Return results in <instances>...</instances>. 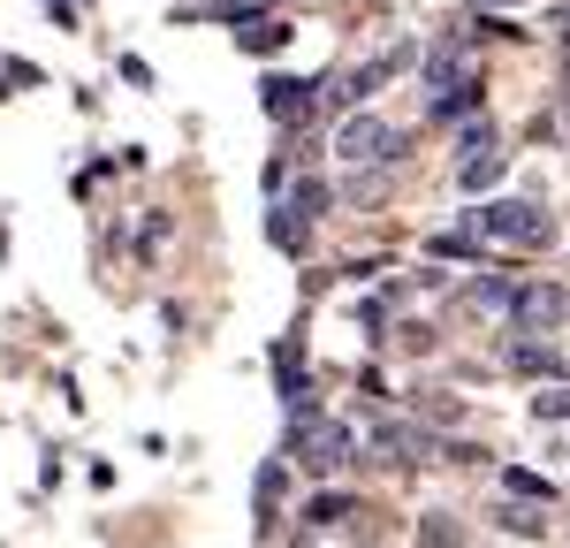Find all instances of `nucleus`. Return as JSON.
<instances>
[{"label": "nucleus", "mask_w": 570, "mask_h": 548, "mask_svg": "<svg viewBox=\"0 0 570 548\" xmlns=\"http://www.w3.org/2000/svg\"><path fill=\"white\" fill-rule=\"evenodd\" d=\"M282 214H289V222H297V214H305V222H312V214H327V183L305 176L297 190H289V206H282Z\"/></svg>", "instance_id": "obj_9"}, {"label": "nucleus", "mask_w": 570, "mask_h": 548, "mask_svg": "<svg viewBox=\"0 0 570 548\" xmlns=\"http://www.w3.org/2000/svg\"><path fill=\"white\" fill-rule=\"evenodd\" d=\"M510 365H518V373H556V351H540V343H518V351H510Z\"/></svg>", "instance_id": "obj_13"}, {"label": "nucleus", "mask_w": 570, "mask_h": 548, "mask_svg": "<svg viewBox=\"0 0 570 548\" xmlns=\"http://www.w3.org/2000/svg\"><path fill=\"white\" fill-rule=\"evenodd\" d=\"M532 411H540V419H563V427H570V381H563V389H540V397H532Z\"/></svg>", "instance_id": "obj_15"}, {"label": "nucleus", "mask_w": 570, "mask_h": 548, "mask_svg": "<svg viewBox=\"0 0 570 548\" xmlns=\"http://www.w3.org/2000/svg\"><path fill=\"white\" fill-rule=\"evenodd\" d=\"M335 160H351V168H365V160H395V130L381 123V115H351V123L335 130Z\"/></svg>", "instance_id": "obj_3"}, {"label": "nucleus", "mask_w": 570, "mask_h": 548, "mask_svg": "<svg viewBox=\"0 0 570 548\" xmlns=\"http://www.w3.org/2000/svg\"><path fill=\"white\" fill-rule=\"evenodd\" d=\"M403 61H411V46H395V53H381V61H357L351 77H343V91H335V99H343V107H357V99H365L373 85H389Z\"/></svg>", "instance_id": "obj_6"}, {"label": "nucleus", "mask_w": 570, "mask_h": 548, "mask_svg": "<svg viewBox=\"0 0 570 548\" xmlns=\"http://www.w3.org/2000/svg\"><path fill=\"white\" fill-rule=\"evenodd\" d=\"M494 176H502V153H494V145H480V153L464 160V190H487Z\"/></svg>", "instance_id": "obj_11"}, {"label": "nucleus", "mask_w": 570, "mask_h": 548, "mask_svg": "<svg viewBox=\"0 0 570 548\" xmlns=\"http://www.w3.org/2000/svg\"><path fill=\"white\" fill-rule=\"evenodd\" d=\"M480 222V236H502V244H525V252H540V244H556V222L540 214V206H525V198H502V206H487V214H472Z\"/></svg>", "instance_id": "obj_1"}, {"label": "nucleus", "mask_w": 570, "mask_h": 548, "mask_svg": "<svg viewBox=\"0 0 570 548\" xmlns=\"http://www.w3.org/2000/svg\"><path fill=\"white\" fill-rule=\"evenodd\" d=\"M464 85H480V77H472V53H464V39H441L434 53H426V91H434V99H456Z\"/></svg>", "instance_id": "obj_5"}, {"label": "nucleus", "mask_w": 570, "mask_h": 548, "mask_svg": "<svg viewBox=\"0 0 570 548\" xmlns=\"http://www.w3.org/2000/svg\"><path fill=\"white\" fill-rule=\"evenodd\" d=\"M266 115H282V123L312 115V85H289V77H274V85H266Z\"/></svg>", "instance_id": "obj_8"}, {"label": "nucleus", "mask_w": 570, "mask_h": 548, "mask_svg": "<svg viewBox=\"0 0 570 548\" xmlns=\"http://www.w3.org/2000/svg\"><path fill=\"white\" fill-rule=\"evenodd\" d=\"M510 496H532V502H548V480H532V472H510Z\"/></svg>", "instance_id": "obj_19"}, {"label": "nucleus", "mask_w": 570, "mask_h": 548, "mask_svg": "<svg viewBox=\"0 0 570 548\" xmlns=\"http://www.w3.org/2000/svg\"><path fill=\"white\" fill-rule=\"evenodd\" d=\"M305 518H312V526H335V518H351V496H320Z\"/></svg>", "instance_id": "obj_17"}, {"label": "nucleus", "mask_w": 570, "mask_h": 548, "mask_svg": "<svg viewBox=\"0 0 570 548\" xmlns=\"http://www.w3.org/2000/svg\"><path fill=\"white\" fill-rule=\"evenodd\" d=\"M373 442H381L395 464H419V457H434V442H426V434H411V427H395V419H381V427H373Z\"/></svg>", "instance_id": "obj_7"}, {"label": "nucleus", "mask_w": 570, "mask_h": 548, "mask_svg": "<svg viewBox=\"0 0 570 548\" xmlns=\"http://www.w3.org/2000/svg\"><path fill=\"white\" fill-rule=\"evenodd\" d=\"M236 39H244V53H274V46L289 39V23H274V16H259V23H244Z\"/></svg>", "instance_id": "obj_10"}, {"label": "nucleus", "mask_w": 570, "mask_h": 548, "mask_svg": "<svg viewBox=\"0 0 570 548\" xmlns=\"http://www.w3.org/2000/svg\"><path fill=\"white\" fill-rule=\"evenodd\" d=\"M510 313H518V327H525V335H548V327H563L570 297L556 290V282H532V290H518V297H510Z\"/></svg>", "instance_id": "obj_4"}, {"label": "nucleus", "mask_w": 570, "mask_h": 548, "mask_svg": "<svg viewBox=\"0 0 570 548\" xmlns=\"http://www.w3.org/2000/svg\"><path fill=\"white\" fill-rule=\"evenodd\" d=\"M419 411H426L434 427H456V419H464V404H456V397H434V404H419Z\"/></svg>", "instance_id": "obj_18"}, {"label": "nucleus", "mask_w": 570, "mask_h": 548, "mask_svg": "<svg viewBox=\"0 0 570 548\" xmlns=\"http://www.w3.org/2000/svg\"><path fill=\"white\" fill-rule=\"evenodd\" d=\"M357 450V434L351 427H320V419H297V464L305 472H343Z\"/></svg>", "instance_id": "obj_2"}, {"label": "nucleus", "mask_w": 570, "mask_h": 548, "mask_svg": "<svg viewBox=\"0 0 570 548\" xmlns=\"http://www.w3.org/2000/svg\"><path fill=\"white\" fill-rule=\"evenodd\" d=\"M502 526H510V534H540V526H548V510H525V502H502Z\"/></svg>", "instance_id": "obj_14"}, {"label": "nucleus", "mask_w": 570, "mask_h": 548, "mask_svg": "<svg viewBox=\"0 0 570 548\" xmlns=\"http://www.w3.org/2000/svg\"><path fill=\"white\" fill-rule=\"evenodd\" d=\"M274 510H282V464L259 472V518H274Z\"/></svg>", "instance_id": "obj_16"}, {"label": "nucleus", "mask_w": 570, "mask_h": 548, "mask_svg": "<svg viewBox=\"0 0 570 548\" xmlns=\"http://www.w3.org/2000/svg\"><path fill=\"white\" fill-rule=\"evenodd\" d=\"M419 548H464V526H456V518H426V526H419Z\"/></svg>", "instance_id": "obj_12"}]
</instances>
